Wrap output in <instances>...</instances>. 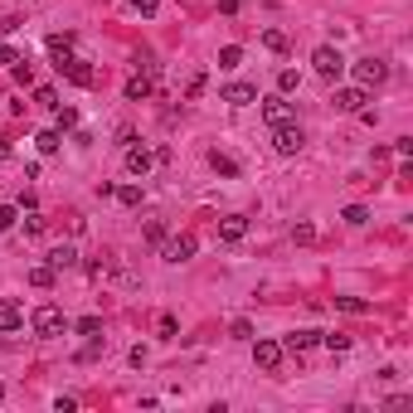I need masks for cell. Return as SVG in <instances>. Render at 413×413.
Instances as JSON below:
<instances>
[{
    "label": "cell",
    "instance_id": "obj_19",
    "mask_svg": "<svg viewBox=\"0 0 413 413\" xmlns=\"http://www.w3.org/2000/svg\"><path fill=\"white\" fill-rule=\"evenodd\" d=\"M112 195H117V200H122L126 209L141 205V185H112Z\"/></svg>",
    "mask_w": 413,
    "mask_h": 413
},
{
    "label": "cell",
    "instance_id": "obj_30",
    "mask_svg": "<svg viewBox=\"0 0 413 413\" xmlns=\"http://www.w3.org/2000/svg\"><path fill=\"white\" fill-rule=\"evenodd\" d=\"M229 335H233V340H253V321H243V316H238V321L229 326Z\"/></svg>",
    "mask_w": 413,
    "mask_h": 413
},
{
    "label": "cell",
    "instance_id": "obj_15",
    "mask_svg": "<svg viewBox=\"0 0 413 413\" xmlns=\"http://www.w3.org/2000/svg\"><path fill=\"white\" fill-rule=\"evenodd\" d=\"M311 345H321V331H292V335L282 340V350H292V355H302Z\"/></svg>",
    "mask_w": 413,
    "mask_h": 413
},
{
    "label": "cell",
    "instance_id": "obj_4",
    "mask_svg": "<svg viewBox=\"0 0 413 413\" xmlns=\"http://www.w3.org/2000/svg\"><path fill=\"white\" fill-rule=\"evenodd\" d=\"M54 68H59L68 83H78V88H93V78H98V73H93V68H88L78 54H64V59H54Z\"/></svg>",
    "mask_w": 413,
    "mask_h": 413
},
{
    "label": "cell",
    "instance_id": "obj_34",
    "mask_svg": "<svg viewBox=\"0 0 413 413\" xmlns=\"http://www.w3.org/2000/svg\"><path fill=\"white\" fill-rule=\"evenodd\" d=\"M34 103H39V107H59V93H54V88H39Z\"/></svg>",
    "mask_w": 413,
    "mask_h": 413
},
{
    "label": "cell",
    "instance_id": "obj_2",
    "mask_svg": "<svg viewBox=\"0 0 413 413\" xmlns=\"http://www.w3.org/2000/svg\"><path fill=\"white\" fill-rule=\"evenodd\" d=\"M311 68H316V78H326V83H335V78L345 73V59H340V49H331V44H321V49L311 54Z\"/></svg>",
    "mask_w": 413,
    "mask_h": 413
},
{
    "label": "cell",
    "instance_id": "obj_21",
    "mask_svg": "<svg viewBox=\"0 0 413 413\" xmlns=\"http://www.w3.org/2000/svg\"><path fill=\"white\" fill-rule=\"evenodd\" d=\"M238 64H243V49L238 44H224L219 49V68H238Z\"/></svg>",
    "mask_w": 413,
    "mask_h": 413
},
{
    "label": "cell",
    "instance_id": "obj_8",
    "mask_svg": "<svg viewBox=\"0 0 413 413\" xmlns=\"http://www.w3.org/2000/svg\"><path fill=\"white\" fill-rule=\"evenodd\" d=\"M161 258H166V263H190V258H195V238H185V233H180V238H166V243H161Z\"/></svg>",
    "mask_w": 413,
    "mask_h": 413
},
{
    "label": "cell",
    "instance_id": "obj_7",
    "mask_svg": "<svg viewBox=\"0 0 413 413\" xmlns=\"http://www.w3.org/2000/svg\"><path fill=\"white\" fill-rule=\"evenodd\" d=\"M365 103H370V88H360V83L355 88H335V98H331L335 112H360Z\"/></svg>",
    "mask_w": 413,
    "mask_h": 413
},
{
    "label": "cell",
    "instance_id": "obj_6",
    "mask_svg": "<svg viewBox=\"0 0 413 413\" xmlns=\"http://www.w3.org/2000/svg\"><path fill=\"white\" fill-rule=\"evenodd\" d=\"M384 78H389V64H384V59H360V64H355V83H360V88H379Z\"/></svg>",
    "mask_w": 413,
    "mask_h": 413
},
{
    "label": "cell",
    "instance_id": "obj_29",
    "mask_svg": "<svg viewBox=\"0 0 413 413\" xmlns=\"http://www.w3.org/2000/svg\"><path fill=\"white\" fill-rule=\"evenodd\" d=\"M297 83H302L297 68H282V73H277V93H297Z\"/></svg>",
    "mask_w": 413,
    "mask_h": 413
},
{
    "label": "cell",
    "instance_id": "obj_33",
    "mask_svg": "<svg viewBox=\"0 0 413 413\" xmlns=\"http://www.w3.org/2000/svg\"><path fill=\"white\" fill-rule=\"evenodd\" d=\"M15 219H20V209H15V205H0V233H5Z\"/></svg>",
    "mask_w": 413,
    "mask_h": 413
},
{
    "label": "cell",
    "instance_id": "obj_14",
    "mask_svg": "<svg viewBox=\"0 0 413 413\" xmlns=\"http://www.w3.org/2000/svg\"><path fill=\"white\" fill-rule=\"evenodd\" d=\"M243 233H248V219H243V214H229V219L219 224V238H224V243H243Z\"/></svg>",
    "mask_w": 413,
    "mask_h": 413
},
{
    "label": "cell",
    "instance_id": "obj_13",
    "mask_svg": "<svg viewBox=\"0 0 413 413\" xmlns=\"http://www.w3.org/2000/svg\"><path fill=\"white\" fill-rule=\"evenodd\" d=\"M151 166H156V156H151L146 146H126V171H131V175H146Z\"/></svg>",
    "mask_w": 413,
    "mask_h": 413
},
{
    "label": "cell",
    "instance_id": "obj_38",
    "mask_svg": "<svg viewBox=\"0 0 413 413\" xmlns=\"http://www.w3.org/2000/svg\"><path fill=\"white\" fill-rule=\"evenodd\" d=\"M0 399H5V384H0Z\"/></svg>",
    "mask_w": 413,
    "mask_h": 413
},
{
    "label": "cell",
    "instance_id": "obj_5",
    "mask_svg": "<svg viewBox=\"0 0 413 413\" xmlns=\"http://www.w3.org/2000/svg\"><path fill=\"white\" fill-rule=\"evenodd\" d=\"M282 355H287L282 340H258V345H253V365H258L263 375H277V370H282Z\"/></svg>",
    "mask_w": 413,
    "mask_h": 413
},
{
    "label": "cell",
    "instance_id": "obj_22",
    "mask_svg": "<svg viewBox=\"0 0 413 413\" xmlns=\"http://www.w3.org/2000/svg\"><path fill=\"white\" fill-rule=\"evenodd\" d=\"M10 73H15V83H20V88H29V83H34V68H29V59H15V64H10Z\"/></svg>",
    "mask_w": 413,
    "mask_h": 413
},
{
    "label": "cell",
    "instance_id": "obj_17",
    "mask_svg": "<svg viewBox=\"0 0 413 413\" xmlns=\"http://www.w3.org/2000/svg\"><path fill=\"white\" fill-rule=\"evenodd\" d=\"M34 146H39L44 156H54V151L64 146V131H59V126H49V131H39V136H34Z\"/></svg>",
    "mask_w": 413,
    "mask_h": 413
},
{
    "label": "cell",
    "instance_id": "obj_20",
    "mask_svg": "<svg viewBox=\"0 0 413 413\" xmlns=\"http://www.w3.org/2000/svg\"><path fill=\"white\" fill-rule=\"evenodd\" d=\"M263 44H268L273 54H287V44H292V39H287L282 29H263Z\"/></svg>",
    "mask_w": 413,
    "mask_h": 413
},
{
    "label": "cell",
    "instance_id": "obj_32",
    "mask_svg": "<svg viewBox=\"0 0 413 413\" xmlns=\"http://www.w3.org/2000/svg\"><path fill=\"white\" fill-rule=\"evenodd\" d=\"M24 233H44V214L29 209V214H24Z\"/></svg>",
    "mask_w": 413,
    "mask_h": 413
},
{
    "label": "cell",
    "instance_id": "obj_3",
    "mask_svg": "<svg viewBox=\"0 0 413 413\" xmlns=\"http://www.w3.org/2000/svg\"><path fill=\"white\" fill-rule=\"evenodd\" d=\"M302 146H307V136H302V126H297V122L273 126V151H277V156H297Z\"/></svg>",
    "mask_w": 413,
    "mask_h": 413
},
{
    "label": "cell",
    "instance_id": "obj_28",
    "mask_svg": "<svg viewBox=\"0 0 413 413\" xmlns=\"http://www.w3.org/2000/svg\"><path fill=\"white\" fill-rule=\"evenodd\" d=\"M335 307L350 311V316H365V311H370V302H360V297H335Z\"/></svg>",
    "mask_w": 413,
    "mask_h": 413
},
{
    "label": "cell",
    "instance_id": "obj_37",
    "mask_svg": "<svg viewBox=\"0 0 413 413\" xmlns=\"http://www.w3.org/2000/svg\"><path fill=\"white\" fill-rule=\"evenodd\" d=\"M0 156H10V136H0Z\"/></svg>",
    "mask_w": 413,
    "mask_h": 413
},
{
    "label": "cell",
    "instance_id": "obj_35",
    "mask_svg": "<svg viewBox=\"0 0 413 413\" xmlns=\"http://www.w3.org/2000/svg\"><path fill=\"white\" fill-rule=\"evenodd\" d=\"M219 10H224V15H238V10H243V0H219Z\"/></svg>",
    "mask_w": 413,
    "mask_h": 413
},
{
    "label": "cell",
    "instance_id": "obj_31",
    "mask_svg": "<svg viewBox=\"0 0 413 413\" xmlns=\"http://www.w3.org/2000/svg\"><path fill=\"white\" fill-rule=\"evenodd\" d=\"M126 5H131V10H136V15H146V20H151V15H156V10H161V0H126Z\"/></svg>",
    "mask_w": 413,
    "mask_h": 413
},
{
    "label": "cell",
    "instance_id": "obj_25",
    "mask_svg": "<svg viewBox=\"0 0 413 413\" xmlns=\"http://www.w3.org/2000/svg\"><path fill=\"white\" fill-rule=\"evenodd\" d=\"M54 277H59V273H54L49 263H44V268H29V282H34V287H54Z\"/></svg>",
    "mask_w": 413,
    "mask_h": 413
},
{
    "label": "cell",
    "instance_id": "obj_24",
    "mask_svg": "<svg viewBox=\"0 0 413 413\" xmlns=\"http://www.w3.org/2000/svg\"><path fill=\"white\" fill-rule=\"evenodd\" d=\"M73 331L93 340V335H103V316H83V321H73Z\"/></svg>",
    "mask_w": 413,
    "mask_h": 413
},
{
    "label": "cell",
    "instance_id": "obj_1",
    "mask_svg": "<svg viewBox=\"0 0 413 413\" xmlns=\"http://www.w3.org/2000/svg\"><path fill=\"white\" fill-rule=\"evenodd\" d=\"M29 326H34V335H59V331H68V316H64V307L44 302V307L29 316Z\"/></svg>",
    "mask_w": 413,
    "mask_h": 413
},
{
    "label": "cell",
    "instance_id": "obj_27",
    "mask_svg": "<svg viewBox=\"0 0 413 413\" xmlns=\"http://www.w3.org/2000/svg\"><path fill=\"white\" fill-rule=\"evenodd\" d=\"M340 219H345L350 229H360V224H370V209H365V205H350L345 214H340Z\"/></svg>",
    "mask_w": 413,
    "mask_h": 413
},
{
    "label": "cell",
    "instance_id": "obj_11",
    "mask_svg": "<svg viewBox=\"0 0 413 413\" xmlns=\"http://www.w3.org/2000/svg\"><path fill=\"white\" fill-rule=\"evenodd\" d=\"M49 268H54V273H68V268H78V248H73V243H59V248H49Z\"/></svg>",
    "mask_w": 413,
    "mask_h": 413
},
{
    "label": "cell",
    "instance_id": "obj_26",
    "mask_svg": "<svg viewBox=\"0 0 413 413\" xmlns=\"http://www.w3.org/2000/svg\"><path fill=\"white\" fill-rule=\"evenodd\" d=\"M321 345H326V350H350V335H340V331H321Z\"/></svg>",
    "mask_w": 413,
    "mask_h": 413
},
{
    "label": "cell",
    "instance_id": "obj_12",
    "mask_svg": "<svg viewBox=\"0 0 413 413\" xmlns=\"http://www.w3.org/2000/svg\"><path fill=\"white\" fill-rule=\"evenodd\" d=\"M122 93H126V103H146L151 98V73H131Z\"/></svg>",
    "mask_w": 413,
    "mask_h": 413
},
{
    "label": "cell",
    "instance_id": "obj_23",
    "mask_svg": "<svg viewBox=\"0 0 413 413\" xmlns=\"http://www.w3.org/2000/svg\"><path fill=\"white\" fill-rule=\"evenodd\" d=\"M209 166H214L219 175H238V161H233V156H219V151H209Z\"/></svg>",
    "mask_w": 413,
    "mask_h": 413
},
{
    "label": "cell",
    "instance_id": "obj_16",
    "mask_svg": "<svg viewBox=\"0 0 413 413\" xmlns=\"http://www.w3.org/2000/svg\"><path fill=\"white\" fill-rule=\"evenodd\" d=\"M20 326H24L20 302H0V331H20Z\"/></svg>",
    "mask_w": 413,
    "mask_h": 413
},
{
    "label": "cell",
    "instance_id": "obj_36",
    "mask_svg": "<svg viewBox=\"0 0 413 413\" xmlns=\"http://www.w3.org/2000/svg\"><path fill=\"white\" fill-rule=\"evenodd\" d=\"M15 59H20V54H15V49H10V44L0 39V64H15Z\"/></svg>",
    "mask_w": 413,
    "mask_h": 413
},
{
    "label": "cell",
    "instance_id": "obj_10",
    "mask_svg": "<svg viewBox=\"0 0 413 413\" xmlns=\"http://www.w3.org/2000/svg\"><path fill=\"white\" fill-rule=\"evenodd\" d=\"M263 117H268L273 126L292 122V103H287V93H277V98H263Z\"/></svg>",
    "mask_w": 413,
    "mask_h": 413
},
{
    "label": "cell",
    "instance_id": "obj_9",
    "mask_svg": "<svg viewBox=\"0 0 413 413\" xmlns=\"http://www.w3.org/2000/svg\"><path fill=\"white\" fill-rule=\"evenodd\" d=\"M229 107H248V103H258V88L253 83H224V93H219Z\"/></svg>",
    "mask_w": 413,
    "mask_h": 413
},
{
    "label": "cell",
    "instance_id": "obj_18",
    "mask_svg": "<svg viewBox=\"0 0 413 413\" xmlns=\"http://www.w3.org/2000/svg\"><path fill=\"white\" fill-rule=\"evenodd\" d=\"M141 238H146L151 248H161V243H166V224H161V219H146V224H141Z\"/></svg>",
    "mask_w": 413,
    "mask_h": 413
}]
</instances>
